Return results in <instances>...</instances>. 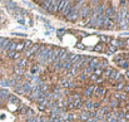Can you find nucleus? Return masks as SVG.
<instances>
[{"instance_id":"obj_1","label":"nucleus","mask_w":129,"mask_h":122,"mask_svg":"<svg viewBox=\"0 0 129 122\" xmlns=\"http://www.w3.org/2000/svg\"><path fill=\"white\" fill-rule=\"evenodd\" d=\"M48 55H49V48L45 46H40L38 52H36V58L41 64H45L48 62Z\"/></svg>"},{"instance_id":"obj_2","label":"nucleus","mask_w":129,"mask_h":122,"mask_svg":"<svg viewBox=\"0 0 129 122\" xmlns=\"http://www.w3.org/2000/svg\"><path fill=\"white\" fill-rule=\"evenodd\" d=\"M122 79V74L120 72H118V71H113L109 76V81L110 82H119Z\"/></svg>"},{"instance_id":"obj_3","label":"nucleus","mask_w":129,"mask_h":122,"mask_svg":"<svg viewBox=\"0 0 129 122\" xmlns=\"http://www.w3.org/2000/svg\"><path fill=\"white\" fill-rule=\"evenodd\" d=\"M103 25H104V28L112 30V29H114L115 21H114L113 19H110V18H105V16H104V23H103Z\"/></svg>"},{"instance_id":"obj_4","label":"nucleus","mask_w":129,"mask_h":122,"mask_svg":"<svg viewBox=\"0 0 129 122\" xmlns=\"http://www.w3.org/2000/svg\"><path fill=\"white\" fill-rule=\"evenodd\" d=\"M79 16L80 18L90 16V6H82V9L79 10Z\"/></svg>"},{"instance_id":"obj_5","label":"nucleus","mask_w":129,"mask_h":122,"mask_svg":"<svg viewBox=\"0 0 129 122\" xmlns=\"http://www.w3.org/2000/svg\"><path fill=\"white\" fill-rule=\"evenodd\" d=\"M79 18V12L78 10H75L74 8H71V12H70V14L67 16V20H69V21H75Z\"/></svg>"},{"instance_id":"obj_6","label":"nucleus","mask_w":129,"mask_h":122,"mask_svg":"<svg viewBox=\"0 0 129 122\" xmlns=\"http://www.w3.org/2000/svg\"><path fill=\"white\" fill-rule=\"evenodd\" d=\"M39 49V46L38 44H31V47L26 50V57H30V55H33L34 53H36Z\"/></svg>"},{"instance_id":"obj_7","label":"nucleus","mask_w":129,"mask_h":122,"mask_svg":"<svg viewBox=\"0 0 129 122\" xmlns=\"http://www.w3.org/2000/svg\"><path fill=\"white\" fill-rule=\"evenodd\" d=\"M96 18H98V14L95 13V10L92 13L90 18H89V21H88V24L92 27V28H95V21H96Z\"/></svg>"},{"instance_id":"obj_8","label":"nucleus","mask_w":129,"mask_h":122,"mask_svg":"<svg viewBox=\"0 0 129 122\" xmlns=\"http://www.w3.org/2000/svg\"><path fill=\"white\" fill-rule=\"evenodd\" d=\"M110 46L118 49V48H122L124 46V43L122 40H119V39H110Z\"/></svg>"},{"instance_id":"obj_9","label":"nucleus","mask_w":129,"mask_h":122,"mask_svg":"<svg viewBox=\"0 0 129 122\" xmlns=\"http://www.w3.org/2000/svg\"><path fill=\"white\" fill-rule=\"evenodd\" d=\"M71 3L70 1H67V4H65V6H64V9H63V15H65V16H68L69 14H70V12H71Z\"/></svg>"},{"instance_id":"obj_10","label":"nucleus","mask_w":129,"mask_h":122,"mask_svg":"<svg viewBox=\"0 0 129 122\" xmlns=\"http://www.w3.org/2000/svg\"><path fill=\"white\" fill-rule=\"evenodd\" d=\"M21 88H23V91H24V94H30V92H31V84H30V82H25L23 86H21Z\"/></svg>"},{"instance_id":"obj_11","label":"nucleus","mask_w":129,"mask_h":122,"mask_svg":"<svg viewBox=\"0 0 129 122\" xmlns=\"http://www.w3.org/2000/svg\"><path fill=\"white\" fill-rule=\"evenodd\" d=\"M103 23H104V14H100L96 18V21H95V28H100L103 27Z\"/></svg>"},{"instance_id":"obj_12","label":"nucleus","mask_w":129,"mask_h":122,"mask_svg":"<svg viewBox=\"0 0 129 122\" xmlns=\"http://www.w3.org/2000/svg\"><path fill=\"white\" fill-rule=\"evenodd\" d=\"M28 65V61H26V58H24V59H18L16 61V67H19V68H25Z\"/></svg>"},{"instance_id":"obj_13","label":"nucleus","mask_w":129,"mask_h":122,"mask_svg":"<svg viewBox=\"0 0 129 122\" xmlns=\"http://www.w3.org/2000/svg\"><path fill=\"white\" fill-rule=\"evenodd\" d=\"M95 96H104L105 93V88L103 87H94V92H93Z\"/></svg>"},{"instance_id":"obj_14","label":"nucleus","mask_w":129,"mask_h":122,"mask_svg":"<svg viewBox=\"0 0 129 122\" xmlns=\"http://www.w3.org/2000/svg\"><path fill=\"white\" fill-rule=\"evenodd\" d=\"M94 87H95V86H93V84L89 86V87H87V90L84 91V96H85V97H90V96L93 94V92H94Z\"/></svg>"},{"instance_id":"obj_15","label":"nucleus","mask_w":129,"mask_h":122,"mask_svg":"<svg viewBox=\"0 0 129 122\" xmlns=\"http://www.w3.org/2000/svg\"><path fill=\"white\" fill-rule=\"evenodd\" d=\"M98 64H99V61L98 59H92L89 62V65H88V68H90L92 71H94L96 67H98Z\"/></svg>"},{"instance_id":"obj_16","label":"nucleus","mask_w":129,"mask_h":122,"mask_svg":"<svg viewBox=\"0 0 129 122\" xmlns=\"http://www.w3.org/2000/svg\"><path fill=\"white\" fill-rule=\"evenodd\" d=\"M59 84H60L61 88H67V87H71V88H73V83H70L68 79H61V81L59 82Z\"/></svg>"},{"instance_id":"obj_17","label":"nucleus","mask_w":129,"mask_h":122,"mask_svg":"<svg viewBox=\"0 0 129 122\" xmlns=\"http://www.w3.org/2000/svg\"><path fill=\"white\" fill-rule=\"evenodd\" d=\"M88 118H90V115L88 111H84V112H82V115L79 116V120H82V122H85Z\"/></svg>"},{"instance_id":"obj_18","label":"nucleus","mask_w":129,"mask_h":122,"mask_svg":"<svg viewBox=\"0 0 129 122\" xmlns=\"http://www.w3.org/2000/svg\"><path fill=\"white\" fill-rule=\"evenodd\" d=\"M58 6H59V1H51L50 12H51V13H57V12H58Z\"/></svg>"},{"instance_id":"obj_19","label":"nucleus","mask_w":129,"mask_h":122,"mask_svg":"<svg viewBox=\"0 0 129 122\" xmlns=\"http://www.w3.org/2000/svg\"><path fill=\"white\" fill-rule=\"evenodd\" d=\"M9 97V92L6 91V90H0V99H6Z\"/></svg>"},{"instance_id":"obj_20","label":"nucleus","mask_w":129,"mask_h":122,"mask_svg":"<svg viewBox=\"0 0 129 122\" xmlns=\"http://www.w3.org/2000/svg\"><path fill=\"white\" fill-rule=\"evenodd\" d=\"M8 58L18 59V58H19V53H18V52H12V50H10V52L8 53Z\"/></svg>"},{"instance_id":"obj_21","label":"nucleus","mask_w":129,"mask_h":122,"mask_svg":"<svg viewBox=\"0 0 129 122\" xmlns=\"http://www.w3.org/2000/svg\"><path fill=\"white\" fill-rule=\"evenodd\" d=\"M114 99H117V101H118V99H123V101H125V99H127V96H125L124 93H115V94H114Z\"/></svg>"},{"instance_id":"obj_22","label":"nucleus","mask_w":129,"mask_h":122,"mask_svg":"<svg viewBox=\"0 0 129 122\" xmlns=\"http://www.w3.org/2000/svg\"><path fill=\"white\" fill-rule=\"evenodd\" d=\"M41 4H43V5H44V6H43V8H44L45 10H48V12H50V6H51V1H43Z\"/></svg>"},{"instance_id":"obj_23","label":"nucleus","mask_w":129,"mask_h":122,"mask_svg":"<svg viewBox=\"0 0 129 122\" xmlns=\"http://www.w3.org/2000/svg\"><path fill=\"white\" fill-rule=\"evenodd\" d=\"M9 81L6 78H3V79H0V87H9Z\"/></svg>"},{"instance_id":"obj_24","label":"nucleus","mask_w":129,"mask_h":122,"mask_svg":"<svg viewBox=\"0 0 129 122\" xmlns=\"http://www.w3.org/2000/svg\"><path fill=\"white\" fill-rule=\"evenodd\" d=\"M92 102L90 101H85V103H84V108H85V111H89V109H93L92 108Z\"/></svg>"},{"instance_id":"obj_25","label":"nucleus","mask_w":129,"mask_h":122,"mask_svg":"<svg viewBox=\"0 0 129 122\" xmlns=\"http://www.w3.org/2000/svg\"><path fill=\"white\" fill-rule=\"evenodd\" d=\"M108 109H109V108L106 107V106H105V107H102V108L99 109V115H98V116H103L104 113H108Z\"/></svg>"},{"instance_id":"obj_26","label":"nucleus","mask_w":129,"mask_h":122,"mask_svg":"<svg viewBox=\"0 0 129 122\" xmlns=\"http://www.w3.org/2000/svg\"><path fill=\"white\" fill-rule=\"evenodd\" d=\"M10 43H12V40L5 39V42H4V46H3V49H4V50H9V46H10Z\"/></svg>"},{"instance_id":"obj_27","label":"nucleus","mask_w":129,"mask_h":122,"mask_svg":"<svg viewBox=\"0 0 129 122\" xmlns=\"http://www.w3.org/2000/svg\"><path fill=\"white\" fill-rule=\"evenodd\" d=\"M8 98H9V101L12 102V103H15V105H18V103H19V99H18V98H15L14 96H9Z\"/></svg>"},{"instance_id":"obj_28","label":"nucleus","mask_w":129,"mask_h":122,"mask_svg":"<svg viewBox=\"0 0 129 122\" xmlns=\"http://www.w3.org/2000/svg\"><path fill=\"white\" fill-rule=\"evenodd\" d=\"M24 49V42H20V43H18V46H16V52L19 53L20 50H23Z\"/></svg>"},{"instance_id":"obj_29","label":"nucleus","mask_w":129,"mask_h":122,"mask_svg":"<svg viewBox=\"0 0 129 122\" xmlns=\"http://www.w3.org/2000/svg\"><path fill=\"white\" fill-rule=\"evenodd\" d=\"M124 87H125V86H124V82H118V83H115V88H117L118 91H119V90H123Z\"/></svg>"},{"instance_id":"obj_30","label":"nucleus","mask_w":129,"mask_h":122,"mask_svg":"<svg viewBox=\"0 0 129 122\" xmlns=\"http://www.w3.org/2000/svg\"><path fill=\"white\" fill-rule=\"evenodd\" d=\"M93 74H94V76H96V77H98V76L103 74V69H100V68H95V69L93 71Z\"/></svg>"},{"instance_id":"obj_31","label":"nucleus","mask_w":129,"mask_h":122,"mask_svg":"<svg viewBox=\"0 0 129 122\" xmlns=\"http://www.w3.org/2000/svg\"><path fill=\"white\" fill-rule=\"evenodd\" d=\"M67 1H59V6H58V12H63L64 6H65Z\"/></svg>"},{"instance_id":"obj_32","label":"nucleus","mask_w":129,"mask_h":122,"mask_svg":"<svg viewBox=\"0 0 129 122\" xmlns=\"http://www.w3.org/2000/svg\"><path fill=\"white\" fill-rule=\"evenodd\" d=\"M31 44H33V43H31L30 40H26V42H24V49H25V52L31 47Z\"/></svg>"},{"instance_id":"obj_33","label":"nucleus","mask_w":129,"mask_h":122,"mask_svg":"<svg viewBox=\"0 0 129 122\" xmlns=\"http://www.w3.org/2000/svg\"><path fill=\"white\" fill-rule=\"evenodd\" d=\"M112 72H113V69H112V68H108V69H106L105 72H103V76H104V78H106V77H109Z\"/></svg>"},{"instance_id":"obj_34","label":"nucleus","mask_w":129,"mask_h":122,"mask_svg":"<svg viewBox=\"0 0 129 122\" xmlns=\"http://www.w3.org/2000/svg\"><path fill=\"white\" fill-rule=\"evenodd\" d=\"M124 54H118L117 57H114V62H118V61H120V59H124Z\"/></svg>"},{"instance_id":"obj_35","label":"nucleus","mask_w":129,"mask_h":122,"mask_svg":"<svg viewBox=\"0 0 129 122\" xmlns=\"http://www.w3.org/2000/svg\"><path fill=\"white\" fill-rule=\"evenodd\" d=\"M114 52H117V48H114V47H112V46H109L108 47V53H114Z\"/></svg>"},{"instance_id":"obj_36","label":"nucleus","mask_w":129,"mask_h":122,"mask_svg":"<svg viewBox=\"0 0 129 122\" xmlns=\"http://www.w3.org/2000/svg\"><path fill=\"white\" fill-rule=\"evenodd\" d=\"M110 39H112V38L106 37V35H102V40H103V42H110Z\"/></svg>"},{"instance_id":"obj_37","label":"nucleus","mask_w":129,"mask_h":122,"mask_svg":"<svg viewBox=\"0 0 129 122\" xmlns=\"http://www.w3.org/2000/svg\"><path fill=\"white\" fill-rule=\"evenodd\" d=\"M15 73L16 74H23V69L19 68V67H15Z\"/></svg>"},{"instance_id":"obj_38","label":"nucleus","mask_w":129,"mask_h":122,"mask_svg":"<svg viewBox=\"0 0 129 122\" xmlns=\"http://www.w3.org/2000/svg\"><path fill=\"white\" fill-rule=\"evenodd\" d=\"M5 38H0V50H3V46H4Z\"/></svg>"},{"instance_id":"obj_39","label":"nucleus","mask_w":129,"mask_h":122,"mask_svg":"<svg viewBox=\"0 0 129 122\" xmlns=\"http://www.w3.org/2000/svg\"><path fill=\"white\" fill-rule=\"evenodd\" d=\"M94 50H96V52H102L103 50V46L100 44V46H96L95 48H94Z\"/></svg>"},{"instance_id":"obj_40","label":"nucleus","mask_w":129,"mask_h":122,"mask_svg":"<svg viewBox=\"0 0 129 122\" xmlns=\"http://www.w3.org/2000/svg\"><path fill=\"white\" fill-rule=\"evenodd\" d=\"M117 105H118V101H117V99H113V101L110 102V106H112L113 108H114V107H115Z\"/></svg>"},{"instance_id":"obj_41","label":"nucleus","mask_w":129,"mask_h":122,"mask_svg":"<svg viewBox=\"0 0 129 122\" xmlns=\"http://www.w3.org/2000/svg\"><path fill=\"white\" fill-rule=\"evenodd\" d=\"M36 72H39V68L35 65V67H33V68H31V73H36Z\"/></svg>"},{"instance_id":"obj_42","label":"nucleus","mask_w":129,"mask_h":122,"mask_svg":"<svg viewBox=\"0 0 129 122\" xmlns=\"http://www.w3.org/2000/svg\"><path fill=\"white\" fill-rule=\"evenodd\" d=\"M85 78H87V77H85V74H83V73H82V74L79 76V78H78V79H79V81H84Z\"/></svg>"},{"instance_id":"obj_43","label":"nucleus","mask_w":129,"mask_h":122,"mask_svg":"<svg viewBox=\"0 0 129 122\" xmlns=\"http://www.w3.org/2000/svg\"><path fill=\"white\" fill-rule=\"evenodd\" d=\"M21 107H23V108H21V113H25L28 111V107L26 106H21Z\"/></svg>"},{"instance_id":"obj_44","label":"nucleus","mask_w":129,"mask_h":122,"mask_svg":"<svg viewBox=\"0 0 129 122\" xmlns=\"http://www.w3.org/2000/svg\"><path fill=\"white\" fill-rule=\"evenodd\" d=\"M63 33H64V30H63V29H60V30H58V31H57V34H58V35H61Z\"/></svg>"},{"instance_id":"obj_45","label":"nucleus","mask_w":129,"mask_h":122,"mask_svg":"<svg viewBox=\"0 0 129 122\" xmlns=\"http://www.w3.org/2000/svg\"><path fill=\"white\" fill-rule=\"evenodd\" d=\"M104 81V78H96V83H102Z\"/></svg>"},{"instance_id":"obj_46","label":"nucleus","mask_w":129,"mask_h":122,"mask_svg":"<svg viewBox=\"0 0 129 122\" xmlns=\"http://www.w3.org/2000/svg\"><path fill=\"white\" fill-rule=\"evenodd\" d=\"M24 4H25V5H29V6H31V8H33V4H31L30 1H24Z\"/></svg>"},{"instance_id":"obj_47","label":"nucleus","mask_w":129,"mask_h":122,"mask_svg":"<svg viewBox=\"0 0 129 122\" xmlns=\"http://www.w3.org/2000/svg\"><path fill=\"white\" fill-rule=\"evenodd\" d=\"M78 48L79 49H84V46H83V44H78Z\"/></svg>"},{"instance_id":"obj_48","label":"nucleus","mask_w":129,"mask_h":122,"mask_svg":"<svg viewBox=\"0 0 129 122\" xmlns=\"http://www.w3.org/2000/svg\"><path fill=\"white\" fill-rule=\"evenodd\" d=\"M124 91H125V92H129V86H125V87H124Z\"/></svg>"},{"instance_id":"obj_49","label":"nucleus","mask_w":129,"mask_h":122,"mask_svg":"<svg viewBox=\"0 0 129 122\" xmlns=\"http://www.w3.org/2000/svg\"><path fill=\"white\" fill-rule=\"evenodd\" d=\"M125 46L129 48V39H127V42H125Z\"/></svg>"},{"instance_id":"obj_50","label":"nucleus","mask_w":129,"mask_h":122,"mask_svg":"<svg viewBox=\"0 0 129 122\" xmlns=\"http://www.w3.org/2000/svg\"><path fill=\"white\" fill-rule=\"evenodd\" d=\"M125 77H127V78H129V71L125 72Z\"/></svg>"},{"instance_id":"obj_51","label":"nucleus","mask_w":129,"mask_h":122,"mask_svg":"<svg viewBox=\"0 0 129 122\" xmlns=\"http://www.w3.org/2000/svg\"><path fill=\"white\" fill-rule=\"evenodd\" d=\"M128 27H129V15H128Z\"/></svg>"},{"instance_id":"obj_52","label":"nucleus","mask_w":129,"mask_h":122,"mask_svg":"<svg viewBox=\"0 0 129 122\" xmlns=\"http://www.w3.org/2000/svg\"><path fill=\"white\" fill-rule=\"evenodd\" d=\"M0 105H1V99H0Z\"/></svg>"},{"instance_id":"obj_53","label":"nucleus","mask_w":129,"mask_h":122,"mask_svg":"<svg viewBox=\"0 0 129 122\" xmlns=\"http://www.w3.org/2000/svg\"><path fill=\"white\" fill-rule=\"evenodd\" d=\"M127 109H128V111H129V107H127Z\"/></svg>"}]
</instances>
